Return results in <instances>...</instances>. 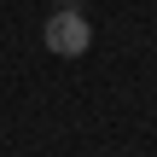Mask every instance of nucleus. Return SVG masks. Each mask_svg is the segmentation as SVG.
<instances>
[{
    "label": "nucleus",
    "instance_id": "nucleus-1",
    "mask_svg": "<svg viewBox=\"0 0 157 157\" xmlns=\"http://www.w3.org/2000/svg\"><path fill=\"white\" fill-rule=\"evenodd\" d=\"M41 41H47V52H58V58H82V52L93 47V23H87L76 6H58V12L47 17Z\"/></svg>",
    "mask_w": 157,
    "mask_h": 157
}]
</instances>
